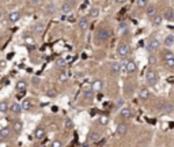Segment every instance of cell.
Wrapping results in <instances>:
<instances>
[{
	"instance_id": "cell-1",
	"label": "cell",
	"mask_w": 174,
	"mask_h": 147,
	"mask_svg": "<svg viewBox=\"0 0 174 147\" xmlns=\"http://www.w3.org/2000/svg\"><path fill=\"white\" fill-rule=\"evenodd\" d=\"M112 37V30L110 29H99L95 34V38L98 42H106Z\"/></svg>"
},
{
	"instance_id": "cell-2",
	"label": "cell",
	"mask_w": 174,
	"mask_h": 147,
	"mask_svg": "<svg viewBox=\"0 0 174 147\" xmlns=\"http://www.w3.org/2000/svg\"><path fill=\"white\" fill-rule=\"evenodd\" d=\"M122 65V71L121 72H127V74H135L137 71V65L133 60H125L124 63H121Z\"/></svg>"
},
{
	"instance_id": "cell-3",
	"label": "cell",
	"mask_w": 174,
	"mask_h": 147,
	"mask_svg": "<svg viewBox=\"0 0 174 147\" xmlns=\"http://www.w3.org/2000/svg\"><path fill=\"white\" fill-rule=\"evenodd\" d=\"M146 80H147V83L150 86H155L156 83H158V80H159V76H158L156 71L148 70L147 72H146Z\"/></svg>"
},
{
	"instance_id": "cell-4",
	"label": "cell",
	"mask_w": 174,
	"mask_h": 147,
	"mask_svg": "<svg viewBox=\"0 0 174 147\" xmlns=\"http://www.w3.org/2000/svg\"><path fill=\"white\" fill-rule=\"evenodd\" d=\"M131 53V48L128 44H124V42H121V44H118L117 46V55L118 57H121V59H125V57H128V55Z\"/></svg>"
},
{
	"instance_id": "cell-5",
	"label": "cell",
	"mask_w": 174,
	"mask_h": 147,
	"mask_svg": "<svg viewBox=\"0 0 174 147\" xmlns=\"http://www.w3.org/2000/svg\"><path fill=\"white\" fill-rule=\"evenodd\" d=\"M174 110V104L173 102H167V101H163L159 104V112L161 113H171Z\"/></svg>"
},
{
	"instance_id": "cell-6",
	"label": "cell",
	"mask_w": 174,
	"mask_h": 147,
	"mask_svg": "<svg viewBox=\"0 0 174 147\" xmlns=\"http://www.w3.org/2000/svg\"><path fill=\"white\" fill-rule=\"evenodd\" d=\"M159 46H161V42L158 41V40H156V38H151L150 41L147 42V46H146V48H147V50L150 53H154V52H156V50L159 49Z\"/></svg>"
},
{
	"instance_id": "cell-7",
	"label": "cell",
	"mask_w": 174,
	"mask_h": 147,
	"mask_svg": "<svg viewBox=\"0 0 174 147\" xmlns=\"http://www.w3.org/2000/svg\"><path fill=\"white\" fill-rule=\"evenodd\" d=\"M102 86H103L102 80H101V79H95L94 82H93L91 85H90V87H91L93 93H98V91L102 90Z\"/></svg>"
},
{
	"instance_id": "cell-8",
	"label": "cell",
	"mask_w": 174,
	"mask_h": 147,
	"mask_svg": "<svg viewBox=\"0 0 174 147\" xmlns=\"http://www.w3.org/2000/svg\"><path fill=\"white\" fill-rule=\"evenodd\" d=\"M121 71H122L121 63H112V64H110V72H112L113 75H118V74H121Z\"/></svg>"
},
{
	"instance_id": "cell-9",
	"label": "cell",
	"mask_w": 174,
	"mask_h": 147,
	"mask_svg": "<svg viewBox=\"0 0 174 147\" xmlns=\"http://www.w3.org/2000/svg\"><path fill=\"white\" fill-rule=\"evenodd\" d=\"M89 27H90V21H89V18H86V16L80 18V19H79V29L83 30V32H86V30L89 29Z\"/></svg>"
},
{
	"instance_id": "cell-10",
	"label": "cell",
	"mask_w": 174,
	"mask_h": 147,
	"mask_svg": "<svg viewBox=\"0 0 174 147\" xmlns=\"http://www.w3.org/2000/svg\"><path fill=\"white\" fill-rule=\"evenodd\" d=\"M128 132V125L127 124H118L117 128H116V134L118 136H124Z\"/></svg>"
},
{
	"instance_id": "cell-11",
	"label": "cell",
	"mask_w": 174,
	"mask_h": 147,
	"mask_svg": "<svg viewBox=\"0 0 174 147\" xmlns=\"http://www.w3.org/2000/svg\"><path fill=\"white\" fill-rule=\"evenodd\" d=\"M120 116L122 118H131L133 116V110L131 108H122L120 110Z\"/></svg>"
},
{
	"instance_id": "cell-12",
	"label": "cell",
	"mask_w": 174,
	"mask_h": 147,
	"mask_svg": "<svg viewBox=\"0 0 174 147\" xmlns=\"http://www.w3.org/2000/svg\"><path fill=\"white\" fill-rule=\"evenodd\" d=\"M21 16H22L21 11H12V12H10V15H8V21L12 22V23H15V22H18L19 19H21Z\"/></svg>"
},
{
	"instance_id": "cell-13",
	"label": "cell",
	"mask_w": 174,
	"mask_h": 147,
	"mask_svg": "<svg viewBox=\"0 0 174 147\" xmlns=\"http://www.w3.org/2000/svg\"><path fill=\"white\" fill-rule=\"evenodd\" d=\"M11 136V130H10L8 127H4L0 130V140H6Z\"/></svg>"
},
{
	"instance_id": "cell-14",
	"label": "cell",
	"mask_w": 174,
	"mask_h": 147,
	"mask_svg": "<svg viewBox=\"0 0 174 147\" xmlns=\"http://www.w3.org/2000/svg\"><path fill=\"white\" fill-rule=\"evenodd\" d=\"M146 14H147V16L150 18V19H152L156 15V7L152 6V4H148V6L146 7Z\"/></svg>"
},
{
	"instance_id": "cell-15",
	"label": "cell",
	"mask_w": 174,
	"mask_h": 147,
	"mask_svg": "<svg viewBox=\"0 0 174 147\" xmlns=\"http://www.w3.org/2000/svg\"><path fill=\"white\" fill-rule=\"evenodd\" d=\"M163 45L167 48H171L174 46V35L173 34H169L165 37V40H163Z\"/></svg>"
},
{
	"instance_id": "cell-16",
	"label": "cell",
	"mask_w": 174,
	"mask_h": 147,
	"mask_svg": "<svg viewBox=\"0 0 174 147\" xmlns=\"http://www.w3.org/2000/svg\"><path fill=\"white\" fill-rule=\"evenodd\" d=\"M10 112L11 113H14V115H19V113L22 112V108H21V104H18V102H14L11 106H10V109H8Z\"/></svg>"
},
{
	"instance_id": "cell-17",
	"label": "cell",
	"mask_w": 174,
	"mask_h": 147,
	"mask_svg": "<svg viewBox=\"0 0 174 147\" xmlns=\"http://www.w3.org/2000/svg\"><path fill=\"white\" fill-rule=\"evenodd\" d=\"M72 8H74V4L69 3V2H65V3H63V6L60 10H61L63 14H68V12L72 11Z\"/></svg>"
},
{
	"instance_id": "cell-18",
	"label": "cell",
	"mask_w": 174,
	"mask_h": 147,
	"mask_svg": "<svg viewBox=\"0 0 174 147\" xmlns=\"http://www.w3.org/2000/svg\"><path fill=\"white\" fill-rule=\"evenodd\" d=\"M26 88H27V83L25 82V80H19V82H16L15 90L18 91V93H23V91H26Z\"/></svg>"
},
{
	"instance_id": "cell-19",
	"label": "cell",
	"mask_w": 174,
	"mask_h": 147,
	"mask_svg": "<svg viewBox=\"0 0 174 147\" xmlns=\"http://www.w3.org/2000/svg\"><path fill=\"white\" fill-rule=\"evenodd\" d=\"M139 97H140V100H147L148 97H150V90L146 87L140 88V91H139Z\"/></svg>"
},
{
	"instance_id": "cell-20",
	"label": "cell",
	"mask_w": 174,
	"mask_h": 147,
	"mask_svg": "<svg viewBox=\"0 0 174 147\" xmlns=\"http://www.w3.org/2000/svg\"><path fill=\"white\" fill-rule=\"evenodd\" d=\"M45 134H46V131H45L44 128H37V130L34 131V136H36V139H42L45 136Z\"/></svg>"
},
{
	"instance_id": "cell-21",
	"label": "cell",
	"mask_w": 174,
	"mask_h": 147,
	"mask_svg": "<svg viewBox=\"0 0 174 147\" xmlns=\"http://www.w3.org/2000/svg\"><path fill=\"white\" fill-rule=\"evenodd\" d=\"M163 18L161 16V15H155V16L151 19V23H152V26H159L161 23H162Z\"/></svg>"
},
{
	"instance_id": "cell-22",
	"label": "cell",
	"mask_w": 174,
	"mask_h": 147,
	"mask_svg": "<svg viewBox=\"0 0 174 147\" xmlns=\"http://www.w3.org/2000/svg\"><path fill=\"white\" fill-rule=\"evenodd\" d=\"M8 109H10V105L7 101H0V113L8 112Z\"/></svg>"
},
{
	"instance_id": "cell-23",
	"label": "cell",
	"mask_w": 174,
	"mask_h": 147,
	"mask_svg": "<svg viewBox=\"0 0 174 147\" xmlns=\"http://www.w3.org/2000/svg\"><path fill=\"white\" fill-rule=\"evenodd\" d=\"M99 139H101V134L97 132V131H93L89 136V140H91V142H98Z\"/></svg>"
},
{
	"instance_id": "cell-24",
	"label": "cell",
	"mask_w": 174,
	"mask_h": 147,
	"mask_svg": "<svg viewBox=\"0 0 174 147\" xmlns=\"http://www.w3.org/2000/svg\"><path fill=\"white\" fill-rule=\"evenodd\" d=\"M12 128H14L15 132H21L22 128H23V124H22V121H19V120H18V121H15V123H14Z\"/></svg>"
},
{
	"instance_id": "cell-25",
	"label": "cell",
	"mask_w": 174,
	"mask_h": 147,
	"mask_svg": "<svg viewBox=\"0 0 174 147\" xmlns=\"http://www.w3.org/2000/svg\"><path fill=\"white\" fill-rule=\"evenodd\" d=\"M99 8L98 7H91L90 8V16L91 18H97V16H99Z\"/></svg>"
},
{
	"instance_id": "cell-26",
	"label": "cell",
	"mask_w": 174,
	"mask_h": 147,
	"mask_svg": "<svg viewBox=\"0 0 174 147\" xmlns=\"http://www.w3.org/2000/svg\"><path fill=\"white\" fill-rule=\"evenodd\" d=\"M21 108H22V110H29V109L31 108V101H30V100H25L21 104Z\"/></svg>"
},
{
	"instance_id": "cell-27",
	"label": "cell",
	"mask_w": 174,
	"mask_h": 147,
	"mask_svg": "<svg viewBox=\"0 0 174 147\" xmlns=\"http://www.w3.org/2000/svg\"><path fill=\"white\" fill-rule=\"evenodd\" d=\"M162 18H166L167 21H174V12L171 11V10H167V11L163 14V16Z\"/></svg>"
},
{
	"instance_id": "cell-28",
	"label": "cell",
	"mask_w": 174,
	"mask_h": 147,
	"mask_svg": "<svg viewBox=\"0 0 174 147\" xmlns=\"http://www.w3.org/2000/svg\"><path fill=\"white\" fill-rule=\"evenodd\" d=\"M163 63H165V67H166V68H169V70H171V71L174 70V59L165 60Z\"/></svg>"
},
{
	"instance_id": "cell-29",
	"label": "cell",
	"mask_w": 174,
	"mask_h": 147,
	"mask_svg": "<svg viewBox=\"0 0 174 147\" xmlns=\"http://www.w3.org/2000/svg\"><path fill=\"white\" fill-rule=\"evenodd\" d=\"M162 57H163V62H165V60H169V59H174V55L170 50H166V52L162 53Z\"/></svg>"
},
{
	"instance_id": "cell-30",
	"label": "cell",
	"mask_w": 174,
	"mask_h": 147,
	"mask_svg": "<svg viewBox=\"0 0 174 147\" xmlns=\"http://www.w3.org/2000/svg\"><path fill=\"white\" fill-rule=\"evenodd\" d=\"M99 123H101V125H106V124H109V116L102 115L99 117Z\"/></svg>"
},
{
	"instance_id": "cell-31",
	"label": "cell",
	"mask_w": 174,
	"mask_h": 147,
	"mask_svg": "<svg viewBox=\"0 0 174 147\" xmlns=\"http://www.w3.org/2000/svg\"><path fill=\"white\" fill-rule=\"evenodd\" d=\"M118 30H120V34H121V35H127L128 33H129V29H128V27L125 26V25H120Z\"/></svg>"
},
{
	"instance_id": "cell-32",
	"label": "cell",
	"mask_w": 174,
	"mask_h": 147,
	"mask_svg": "<svg viewBox=\"0 0 174 147\" xmlns=\"http://www.w3.org/2000/svg\"><path fill=\"white\" fill-rule=\"evenodd\" d=\"M65 65H67V62H65L64 59H59L56 62V67L57 68H65Z\"/></svg>"
},
{
	"instance_id": "cell-33",
	"label": "cell",
	"mask_w": 174,
	"mask_h": 147,
	"mask_svg": "<svg viewBox=\"0 0 174 147\" xmlns=\"http://www.w3.org/2000/svg\"><path fill=\"white\" fill-rule=\"evenodd\" d=\"M148 4H150V3H148V2H146V0H137V2H136V6L142 7V8H146Z\"/></svg>"
},
{
	"instance_id": "cell-34",
	"label": "cell",
	"mask_w": 174,
	"mask_h": 147,
	"mask_svg": "<svg viewBox=\"0 0 174 147\" xmlns=\"http://www.w3.org/2000/svg\"><path fill=\"white\" fill-rule=\"evenodd\" d=\"M25 42H26L27 45H34L36 40L33 38V37H30V35H25Z\"/></svg>"
},
{
	"instance_id": "cell-35",
	"label": "cell",
	"mask_w": 174,
	"mask_h": 147,
	"mask_svg": "<svg viewBox=\"0 0 174 147\" xmlns=\"http://www.w3.org/2000/svg\"><path fill=\"white\" fill-rule=\"evenodd\" d=\"M44 29H45V25H42V23H37L36 26H34V30H36L37 33H42Z\"/></svg>"
},
{
	"instance_id": "cell-36",
	"label": "cell",
	"mask_w": 174,
	"mask_h": 147,
	"mask_svg": "<svg viewBox=\"0 0 174 147\" xmlns=\"http://www.w3.org/2000/svg\"><path fill=\"white\" fill-rule=\"evenodd\" d=\"M84 95L87 98H90L93 95V90H91V87L90 86H87V87H84Z\"/></svg>"
},
{
	"instance_id": "cell-37",
	"label": "cell",
	"mask_w": 174,
	"mask_h": 147,
	"mask_svg": "<svg viewBox=\"0 0 174 147\" xmlns=\"http://www.w3.org/2000/svg\"><path fill=\"white\" fill-rule=\"evenodd\" d=\"M46 8H48V12H49V14H53V12L56 11V6H55L53 3H49Z\"/></svg>"
},
{
	"instance_id": "cell-38",
	"label": "cell",
	"mask_w": 174,
	"mask_h": 147,
	"mask_svg": "<svg viewBox=\"0 0 174 147\" xmlns=\"http://www.w3.org/2000/svg\"><path fill=\"white\" fill-rule=\"evenodd\" d=\"M64 125H65V128H72V127H74V123H72L71 118H65Z\"/></svg>"
},
{
	"instance_id": "cell-39",
	"label": "cell",
	"mask_w": 174,
	"mask_h": 147,
	"mask_svg": "<svg viewBox=\"0 0 174 147\" xmlns=\"http://www.w3.org/2000/svg\"><path fill=\"white\" fill-rule=\"evenodd\" d=\"M68 79V75H67V72H61L59 75V80L60 82H65V80Z\"/></svg>"
},
{
	"instance_id": "cell-40",
	"label": "cell",
	"mask_w": 174,
	"mask_h": 147,
	"mask_svg": "<svg viewBox=\"0 0 174 147\" xmlns=\"http://www.w3.org/2000/svg\"><path fill=\"white\" fill-rule=\"evenodd\" d=\"M48 97H50V98H53V97H56V94H57V91L55 90V88H50V90H48Z\"/></svg>"
},
{
	"instance_id": "cell-41",
	"label": "cell",
	"mask_w": 174,
	"mask_h": 147,
	"mask_svg": "<svg viewBox=\"0 0 174 147\" xmlns=\"http://www.w3.org/2000/svg\"><path fill=\"white\" fill-rule=\"evenodd\" d=\"M63 144H61V142L60 140H53L52 143H50V146L49 147H61Z\"/></svg>"
},
{
	"instance_id": "cell-42",
	"label": "cell",
	"mask_w": 174,
	"mask_h": 147,
	"mask_svg": "<svg viewBox=\"0 0 174 147\" xmlns=\"http://www.w3.org/2000/svg\"><path fill=\"white\" fill-rule=\"evenodd\" d=\"M148 62H150V64H155V63H156V59H155L154 56H150V57H148Z\"/></svg>"
},
{
	"instance_id": "cell-43",
	"label": "cell",
	"mask_w": 174,
	"mask_h": 147,
	"mask_svg": "<svg viewBox=\"0 0 174 147\" xmlns=\"http://www.w3.org/2000/svg\"><path fill=\"white\" fill-rule=\"evenodd\" d=\"M33 83H36V85H37V83H40V79H38V78H33Z\"/></svg>"
},
{
	"instance_id": "cell-44",
	"label": "cell",
	"mask_w": 174,
	"mask_h": 147,
	"mask_svg": "<svg viewBox=\"0 0 174 147\" xmlns=\"http://www.w3.org/2000/svg\"><path fill=\"white\" fill-rule=\"evenodd\" d=\"M122 104H124V101H122V100H118V101H117V106L122 105Z\"/></svg>"
},
{
	"instance_id": "cell-45",
	"label": "cell",
	"mask_w": 174,
	"mask_h": 147,
	"mask_svg": "<svg viewBox=\"0 0 174 147\" xmlns=\"http://www.w3.org/2000/svg\"><path fill=\"white\" fill-rule=\"evenodd\" d=\"M23 95H25V91H23V93H18V98H22Z\"/></svg>"
},
{
	"instance_id": "cell-46",
	"label": "cell",
	"mask_w": 174,
	"mask_h": 147,
	"mask_svg": "<svg viewBox=\"0 0 174 147\" xmlns=\"http://www.w3.org/2000/svg\"><path fill=\"white\" fill-rule=\"evenodd\" d=\"M0 67H1V68L6 67V63H4V62H0Z\"/></svg>"
},
{
	"instance_id": "cell-47",
	"label": "cell",
	"mask_w": 174,
	"mask_h": 147,
	"mask_svg": "<svg viewBox=\"0 0 174 147\" xmlns=\"http://www.w3.org/2000/svg\"><path fill=\"white\" fill-rule=\"evenodd\" d=\"M1 18H3V12L0 11V19H1Z\"/></svg>"
}]
</instances>
